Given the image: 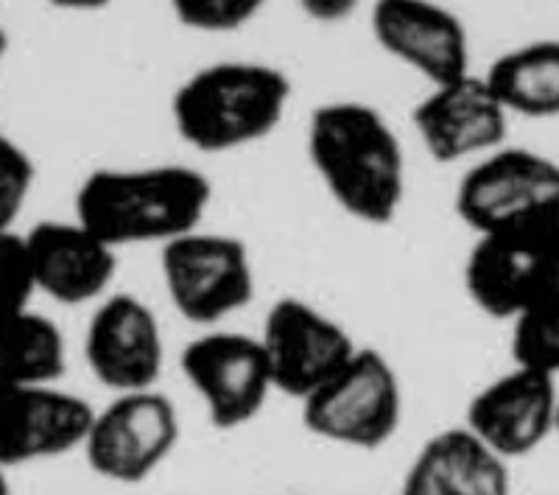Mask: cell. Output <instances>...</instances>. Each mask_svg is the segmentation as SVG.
<instances>
[{
    "mask_svg": "<svg viewBox=\"0 0 559 495\" xmlns=\"http://www.w3.org/2000/svg\"><path fill=\"white\" fill-rule=\"evenodd\" d=\"M308 160L342 213L389 227L406 199V154L386 115L364 102H328L308 118Z\"/></svg>",
    "mask_w": 559,
    "mask_h": 495,
    "instance_id": "obj_1",
    "label": "cell"
},
{
    "mask_svg": "<svg viewBox=\"0 0 559 495\" xmlns=\"http://www.w3.org/2000/svg\"><path fill=\"white\" fill-rule=\"evenodd\" d=\"M179 369L210 423L222 432L252 423L277 392L261 337L241 330L207 328L199 333L185 344Z\"/></svg>",
    "mask_w": 559,
    "mask_h": 495,
    "instance_id": "obj_8",
    "label": "cell"
},
{
    "mask_svg": "<svg viewBox=\"0 0 559 495\" xmlns=\"http://www.w3.org/2000/svg\"><path fill=\"white\" fill-rule=\"evenodd\" d=\"M512 364L559 381V286L512 319Z\"/></svg>",
    "mask_w": 559,
    "mask_h": 495,
    "instance_id": "obj_20",
    "label": "cell"
},
{
    "mask_svg": "<svg viewBox=\"0 0 559 495\" xmlns=\"http://www.w3.org/2000/svg\"><path fill=\"white\" fill-rule=\"evenodd\" d=\"M557 378L512 364L473 394L462 426L471 428L489 451L512 464L515 459L540 451L557 434Z\"/></svg>",
    "mask_w": 559,
    "mask_h": 495,
    "instance_id": "obj_11",
    "label": "cell"
},
{
    "mask_svg": "<svg viewBox=\"0 0 559 495\" xmlns=\"http://www.w3.org/2000/svg\"><path fill=\"white\" fill-rule=\"evenodd\" d=\"M37 185V163L14 138H0V233L17 229L20 216Z\"/></svg>",
    "mask_w": 559,
    "mask_h": 495,
    "instance_id": "obj_21",
    "label": "cell"
},
{
    "mask_svg": "<svg viewBox=\"0 0 559 495\" xmlns=\"http://www.w3.org/2000/svg\"><path fill=\"white\" fill-rule=\"evenodd\" d=\"M292 98L286 70L229 59L204 64L174 90L171 121L197 152H238L277 132Z\"/></svg>",
    "mask_w": 559,
    "mask_h": 495,
    "instance_id": "obj_3",
    "label": "cell"
},
{
    "mask_svg": "<svg viewBox=\"0 0 559 495\" xmlns=\"http://www.w3.org/2000/svg\"><path fill=\"white\" fill-rule=\"evenodd\" d=\"M559 286V210L476 235L464 261V292L478 311L512 322Z\"/></svg>",
    "mask_w": 559,
    "mask_h": 495,
    "instance_id": "obj_4",
    "label": "cell"
},
{
    "mask_svg": "<svg viewBox=\"0 0 559 495\" xmlns=\"http://www.w3.org/2000/svg\"><path fill=\"white\" fill-rule=\"evenodd\" d=\"M37 294L59 305L102 303L112 294L118 249L73 219H48L23 229Z\"/></svg>",
    "mask_w": 559,
    "mask_h": 495,
    "instance_id": "obj_16",
    "label": "cell"
},
{
    "mask_svg": "<svg viewBox=\"0 0 559 495\" xmlns=\"http://www.w3.org/2000/svg\"><path fill=\"white\" fill-rule=\"evenodd\" d=\"M557 434H559V423H557Z\"/></svg>",
    "mask_w": 559,
    "mask_h": 495,
    "instance_id": "obj_27",
    "label": "cell"
},
{
    "mask_svg": "<svg viewBox=\"0 0 559 495\" xmlns=\"http://www.w3.org/2000/svg\"><path fill=\"white\" fill-rule=\"evenodd\" d=\"M45 3L62 12H98V9H107L112 0H45Z\"/></svg>",
    "mask_w": 559,
    "mask_h": 495,
    "instance_id": "obj_25",
    "label": "cell"
},
{
    "mask_svg": "<svg viewBox=\"0 0 559 495\" xmlns=\"http://www.w3.org/2000/svg\"><path fill=\"white\" fill-rule=\"evenodd\" d=\"M210 202V177L193 165H115L82 179L73 216L115 249L132 244L166 247L202 227Z\"/></svg>",
    "mask_w": 559,
    "mask_h": 495,
    "instance_id": "obj_2",
    "label": "cell"
},
{
    "mask_svg": "<svg viewBox=\"0 0 559 495\" xmlns=\"http://www.w3.org/2000/svg\"><path fill=\"white\" fill-rule=\"evenodd\" d=\"M258 337L266 350L274 389L297 403L331 381L361 347L338 319L294 294L269 308Z\"/></svg>",
    "mask_w": 559,
    "mask_h": 495,
    "instance_id": "obj_9",
    "label": "cell"
},
{
    "mask_svg": "<svg viewBox=\"0 0 559 495\" xmlns=\"http://www.w3.org/2000/svg\"><path fill=\"white\" fill-rule=\"evenodd\" d=\"M159 274L174 311L204 330L247 308L258 288L247 244L204 227L159 247Z\"/></svg>",
    "mask_w": 559,
    "mask_h": 495,
    "instance_id": "obj_6",
    "label": "cell"
},
{
    "mask_svg": "<svg viewBox=\"0 0 559 495\" xmlns=\"http://www.w3.org/2000/svg\"><path fill=\"white\" fill-rule=\"evenodd\" d=\"M68 369L64 333L51 317L37 308L7 314L0 342V378L3 387H43L59 384Z\"/></svg>",
    "mask_w": 559,
    "mask_h": 495,
    "instance_id": "obj_19",
    "label": "cell"
},
{
    "mask_svg": "<svg viewBox=\"0 0 559 495\" xmlns=\"http://www.w3.org/2000/svg\"><path fill=\"white\" fill-rule=\"evenodd\" d=\"M87 369L112 394L157 387L166 364V339L146 299L107 294L84 330Z\"/></svg>",
    "mask_w": 559,
    "mask_h": 495,
    "instance_id": "obj_12",
    "label": "cell"
},
{
    "mask_svg": "<svg viewBox=\"0 0 559 495\" xmlns=\"http://www.w3.org/2000/svg\"><path fill=\"white\" fill-rule=\"evenodd\" d=\"M185 28L202 34L238 32L263 12L266 0H168Z\"/></svg>",
    "mask_w": 559,
    "mask_h": 495,
    "instance_id": "obj_22",
    "label": "cell"
},
{
    "mask_svg": "<svg viewBox=\"0 0 559 495\" xmlns=\"http://www.w3.org/2000/svg\"><path fill=\"white\" fill-rule=\"evenodd\" d=\"M93 420V403L59 384L3 387L0 468L12 470L84 451Z\"/></svg>",
    "mask_w": 559,
    "mask_h": 495,
    "instance_id": "obj_13",
    "label": "cell"
},
{
    "mask_svg": "<svg viewBox=\"0 0 559 495\" xmlns=\"http://www.w3.org/2000/svg\"><path fill=\"white\" fill-rule=\"evenodd\" d=\"M0 495H14L12 484H9V482H0Z\"/></svg>",
    "mask_w": 559,
    "mask_h": 495,
    "instance_id": "obj_26",
    "label": "cell"
},
{
    "mask_svg": "<svg viewBox=\"0 0 559 495\" xmlns=\"http://www.w3.org/2000/svg\"><path fill=\"white\" fill-rule=\"evenodd\" d=\"M509 118L487 79L476 73L431 87L412 113L419 143L437 163H476L501 149Z\"/></svg>",
    "mask_w": 559,
    "mask_h": 495,
    "instance_id": "obj_15",
    "label": "cell"
},
{
    "mask_svg": "<svg viewBox=\"0 0 559 495\" xmlns=\"http://www.w3.org/2000/svg\"><path fill=\"white\" fill-rule=\"evenodd\" d=\"M509 462L464 426L442 428L423 443L397 495H509Z\"/></svg>",
    "mask_w": 559,
    "mask_h": 495,
    "instance_id": "obj_17",
    "label": "cell"
},
{
    "mask_svg": "<svg viewBox=\"0 0 559 495\" xmlns=\"http://www.w3.org/2000/svg\"><path fill=\"white\" fill-rule=\"evenodd\" d=\"M313 437L356 451H376L397 434L403 384L381 350L358 347L347 364L299 403Z\"/></svg>",
    "mask_w": 559,
    "mask_h": 495,
    "instance_id": "obj_5",
    "label": "cell"
},
{
    "mask_svg": "<svg viewBox=\"0 0 559 495\" xmlns=\"http://www.w3.org/2000/svg\"><path fill=\"white\" fill-rule=\"evenodd\" d=\"M182 437V423L166 392L134 389L112 394L96 409L84 459L96 476L112 484H140L168 462Z\"/></svg>",
    "mask_w": 559,
    "mask_h": 495,
    "instance_id": "obj_7",
    "label": "cell"
},
{
    "mask_svg": "<svg viewBox=\"0 0 559 495\" xmlns=\"http://www.w3.org/2000/svg\"><path fill=\"white\" fill-rule=\"evenodd\" d=\"M509 115L559 118V39H532L492 59L484 73Z\"/></svg>",
    "mask_w": 559,
    "mask_h": 495,
    "instance_id": "obj_18",
    "label": "cell"
},
{
    "mask_svg": "<svg viewBox=\"0 0 559 495\" xmlns=\"http://www.w3.org/2000/svg\"><path fill=\"white\" fill-rule=\"evenodd\" d=\"M0 283L7 297V314L34 308L37 280H34L32 258H28L23 229H3L0 233Z\"/></svg>",
    "mask_w": 559,
    "mask_h": 495,
    "instance_id": "obj_23",
    "label": "cell"
},
{
    "mask_svg": "<svg viewBox=\"0 0 559 495\" xmlns=\"http://www.w3.org/2000/svg\"><path fill=\"white\" fill-rule=\"evenodd\" d=\"M369 28L378 48L412 68L431 87L471 70V34L456 12L437 0H376Z\"/></svg>",
    "mask_w": 559,
    "mask_h": 495,
    "instance_id": "obj_14",
    "label": "cell"
},
{
    "mask_svg": "<svg viewBox=\"0 0 559 495\" xmlns=\"http://www.w3.org/2000/svg\"><path fill=\"white\" fill-rule=\"evenodd\" d=\"M299 7L317 23H342L356 12L358 0H299Z\"/></svg>",
    "mask_w": 559,
    "mask_h": 495,
    "instance_id": "obj_24",
    "label": "cell"
},
{
    "mask_svg": "<svg viewBox=\"0 0 559 495\" xmlns=\"http://www.w3.org/2000/svg\"><path fill=\"white\" fill-rule=\"evenodd\" d=\"M453 208L473 235L559 210V163L532 149H496L467 165L453 193Z\"/></svg>",
    "mask_w": 559,
    "mask_h": 495,
    "instance_id": "obj_10",
    "label": "cell"
}]
</instances>
